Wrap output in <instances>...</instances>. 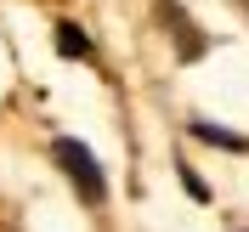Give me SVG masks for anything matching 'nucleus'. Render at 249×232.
<instances>
[{"label":"nucleus","mask_w":249,"mask_h":232,"mask_svg":"<svg viewBox=\"0 0 249 232\" xmlns=\"http://www.w3.org/2000/svg\"><path fill=\"white\" fill-rule=\"evenodd\" d=\"M51 153H57V164H62V170L74 176L79 198H85V204H102L108 181H102V164L91 159V147H85V142H74V136H57V147H51Z\"/></svg>","instance_id":"1"},{"label":"nucleus","mask_w":249,"mask_h":232,"mask_svg":"<svg viewBox=\"0 0 249 232\" xmlns=\"http://www.w3.org/2000/svg\"><path fill=\"white\" fill-rule=\"evenodd\" d=\"M164 23H170V34H176V46H181V62H198L204 57V34L187 23L181 12H176V0H164Z\"/></svg>","instance_id":"2"},{"label":"nucleus","mask_w":249,"mask_h":232,"mask_svg":"<svg viewBox=\"0 0 249 232\" xmlns=\"http://www.w3.org/2000/svg\"><path fill=\"white\" fill-rule=\"evenodd\" d=\"M193 136L210 142V147H221V153H249V142L238 136V130H221V125H210V119H193Z\"/></svg>","instance_id":"3"},{"label":"nucleus","mask_w":249,"mask_h":232,"mask_svg":"<svg viewBox=\"0 0 249 232\" xmlns=\"http://www.w3.org/2000/svg\"><path fill=\"white\" fill-rule=\"evenodd\" d=\"M57 51L68 62H85L91 57V40H85V29H79V23H57Z\"/></svg>","instance_id":"4"},{"label":"nucleus","mask_w":249,"mask_h":232,"mask_svg":"<svg viewBox=\"0 0 249 232\" xmlns=\"http://www.w3.org/2000/svg\"><path fill=\"white\" fill-rule=\"evenodd\" d=\"M176 176H181V187H187V198H193V204H210V181H204L193 164H181V159H176Z\"/></svg>","instance_id":"5"}]
</instances>
